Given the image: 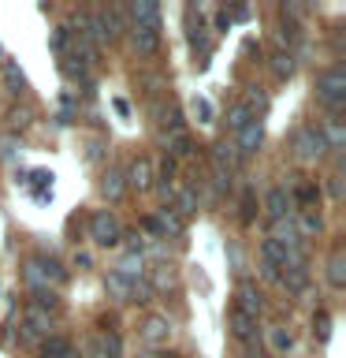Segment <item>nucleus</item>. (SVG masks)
<instances>
[{
  "instance_id": "2f4dec72",
  "label": "nucleus",
  "mask_w": 346,
  "mask_h": 358,
  "mask_svg": "<svg viewBox=\"0 0 346 358\" xmlns=\"http://www.w3.org/2000/svg\"><path fill=\"white\" fill-rule=\"evenodd\" d=\"M317 198H320L317 183H298V187H294V194H290V201H301V206H313Z\"/></svg>"
},
{
  "instance_id": "2eb2a0df",
  "label": "nucleus",
  "mask_w": 346,
  "mask_h": 358,
  "mask_svg": "<svg viewBox=\"0 0 346 358\" xmlns=\"http://www.w3.org/2000/svg\"><path fill=\"white\" fill-rule=\"evenodd\" d=\"M253 120H257V116L250 112V105H246V101H234V105L227 108V127H231L234 134H239L242 127H250Z\"/></svg>"
},
{
  "instance_id": "0eeeda50",
  "label": "nucleus",
  "mask_w": 346,
  "mask_h": 358,
  "mask_svg": "<svg viewBox=\"0 0 346 358\" xmlns=\"http://www.w3.org/2000/svg\"><path fill=\"white\" fill-rule=\"evenodd\" d=\"M52 329V313H45L38 306H27V313H22V340H45Z\"/></svg>"
},
{
  "instance_id": "aec40b11",
  "label": "nucleus",
  "mask_w": 346,
  "mask_h": 358,
  "mask_svg": "<svg viewBox=\"0 0 346 358\" xmlns=\"http://www.w3.org/2000/svg\"><path fill=\"white\" fill-rule=\"evenodd\" d=\"M294 228H298L301 239H306V235H317L320 231V213L317 209H301L298 217H294Z\"/></svg>"
},
{
  "instance_id": "393cba45",
  "label": "nucleus",
  "mask_w": 346,
  "mask_h": 358,
  "mask_svg": "<svg viewBox=\"0 0 346 358\" xmlns=\"http://www.w3.org/2000/svg\"><path fill=\"white\" fill-rule=\"evenodd\" d=\"M41 355L45 358H67V355H71V343H67L63 336H45V340H41Z\"/></svg>"
},
{
  "instance_id": "f704fd0d",
  "label": "nucleus",
  "mask_w": 346,
  "mask_h": 358,
  "mask_svg": "<svg viewBox=\"0 0 346 358\" xmlns=\"http://www.w3.org/2000/svg\"><path fill=\"white\" fill-rule=\"evenodd\" d=\"M86 355H89V358H108L105 332H100V336H89V340H86Z\"/></svg>"
},
{
  "instance_id": "8fccbe9b",
  "label": "nucleus",
  "mask_w": 346,
  "mask_h": 358,
  "mask_svg": "<svg viewBox=\"0 0 346 358\" xmlns=\"http://www.w3.org/2000/svg\"><path fill=\"white\" fill-rule=\"evenodd\" d=\"M0 56H4V49H0Z\"/></svg>"
},
{
  "instance_id": "c9c22d12",
  "label": "nucleus",
  "mask_w": 346,
  "mask_h": 358,
  "mask_svg": "<svg viewBox=\"0 0 346 358\" xmlns=\"http://www.w3.org/2000/svg\"><path fill=\"white\" fill-rule=\"evenodd\" d=\"M167 145H172V153H175V157H186V153H194V145H190V138H186V134H172V142H167ZM175 157H172V161H175Z\"/></svg>"
},
{
  "instance_id": "423d86ee",
  "label": "nucleus",
  "mask_w": 346,
  "mask_h": 358,
  "mask_svg": "<svg viewBox=\"0 0 346 358\" xmlns=\"http://www.w3.org/2000/svg\"><path fill=\"white\" fill-rule=\"evenodd\" d=\"M130 38H134V49L153 56L156 49H160V22H130Z\"/></svg>"
},
{
  "instance_id": "09e8293b",
  "label": "nucleus",
  "mask_w": 346,
  "mask_h": 358,
  "mask_svg": "<svg viewBox=\"0 0 346 358\" xmlns=\"http://www.w3.org/2000/svg\"><path fill=\"white\" fill-rule=\"evenodd\" d=\"M153 358H175V355H153Z\"/></svg>"
},
{
  "instance_id": "ddd939ff",
  "label": "nucleus",
  "mask_w": 346,
  "mask_h": 358,
  "mask_svg": "<svg viewBox=\"0 0 346 358\" xmlns=\"http://www.w3.org/2000/svg\"><path fill=\"white\" fill-rule=\"evenodd\" d=\"M116 276H123V280H142V273H145V262H142V254H123L119 262H116V268H112Z\"/></svg>"
},
{
  "instance_id": "4468645a",
  "label": "nucleus",
  "mask_w": 346,
  "mask_h": 358,
  "mask_svg": "<svg viewBox=\"0 0 346 358\" xmlns=\"http://www.w3.org/2000/svg\"><path fill=\"white\" fill-rule=\"evenodd\" d=\"M134 284H138V280H123L116 273L105 276V287H108V295L116 299V302H134Z\"/></svg>"
},
{
  "instance_id": "6e6552de",
  "label": "nucleus",
  "mask_w": 346,
  "mask_h": 358,
  "mask_svg": "<svg viewBox=\"0 0 346 358\" xmlns=\"http://www.w3.org/2000/svg\"><path fill=\"white\" fill-rule=\"evenodd\" d=\"M186 38H190V49L209 56V27L201 19V8H186Z\"/></svg>"
},
{
  "instance_id": "a878e982",
  "label": "nucleus",
  "mask_w": 346,
  "mask_h": 358,
  "mask_svg": "<svg viewBox=\"0 0 346 358\" xmlns=\"http://www.w3.org/2000/svg\"><path fill=\"white\" fill-rule=\"evenodd\" d=\"M123 187H127V183H123V172H119V168H108L105 179H100V190H105V198L116 201V198L123 194Z\"/></svg>"
},
{
  "instance_id": "bb28decb",
  "label": "nucleus",
  "mask_w": 346,
  "mask_h": 358,
  "mask_svg": "<svg viewBox=\"0 0 346 358\" xmlns=\"http://www.w3.org/2000/svg\"><path fill=\"white\" fill-rule=\"evenodd\" d=\"M0 60H4V78H8L11 94H22V90H27V75L19 71V64H15V60H8V56H0Z\"/></svg>"
},
{
  "instance_id": "c756f323",
  "label": "nucleus",
  "mask_w": 346,
  "mask_h": 358,
  "mask_svg": "<svg viewBox=\"0 0 346 358\" xmlns=\"http://www.w3.org/2000/svg\"><path fill=\"white\" fill-rule=\"evenodd\" d=\"M246 105H250L253 116H257V112H268V94L261 86H250V90H246Z\"/></svg>"
},
{
  "instance_id": "9d476101",
  "label": "nucleus",
  "mask_w": 346,
  "mask_h": 358,
  "mask_svg": "<svg viewBox=\"0 0 346 358\" xmlns=\"http://www.w3.org/2000/svg\"><path fill=\"white\" fill-rule=\"evenodd\" d=\"M264 209H268V220L290 217V190H287V187H272V190L264 194Z\"/></svg>"
},
{
  "instance_id": "c03bdc74",
  "label": "nucleus",
  "mask_w": 346,
  "mask_h": 358,
  "mask_svg": "<svg viewBox=\"0 0 346 358\" xmlns=\"http://www.w3.org/2000/svg\"><path fill=\"white\" fill-rule=\"evenodd\" d=\"M112 108H116V112H119V116H123V120H127V116H130V105H127V101H123V97H116V101H112Z\"/></svg>"
},
{
  "instance_id": "20e7f679",
  "label": "nucleus",
  "mask_w": 346,
  "mask_h": 358,
  "mask_svg": "<svg viewBox=\"0 0 346 358\" xmlns=\"http://www.w3.org/2000/svg\"><path fill=\"white\" fill-rule=\"evenodd\" d=\"M89 239H93L97 246H116L123 239V228H119V220L112 217L108 209H97L93 217H89Z\"/></svg>"
},
{
  "instance_id": "e433bc0d",
  "label": "nucleus",
  "mask_w": 346,
  "mask_h": 358,
  "mask_svg": "<svg viewBox=\"0 0 346 358\" xmlns=\"http://www.w3.org/2000/svg\"><path fill=\"white\" fill-rule=\"evenodd\" d=\"M67 38H71V30H67V27H56V30H52V41H49L52 52H63V49H67Z\"/></svg>"
},
{
  "instance_id": "a18cd8bd",
  "label": "nucleus",
  "mask_w": 346,
  "mask_h": 358,
  "mask_svg": "<svg viewBox=\"0 0 346 358\" xmlns=\"http://www.w3.org/2000/svg\"><path fill=\"white\" fill-rule=\"evenodd\" d=\"M261 276H264V280H279V268L268 265V262H261Z\"/></svg>"
},
{
  "instance_id": "7c9ffc66",
  "label": "nucleus",
  "mask_w": 346,
  "mask_h": 358,
  "mask_svg": "<svg viewBox=\"0 0 346 358\" xmlns=\"http://www.w3.org/2000/svg\"><path fill=\"white\" fill-rule=\"evenodd\" d=\"M175 172H179L175 161H172V157H164V161H160V190H164V194H172V187H175Z\"/></svg>"
},
{
  "instance_id": "de8ad7c7",
  "label": "nucleus",
  "mask_w": 346,
  "mask_h": 358,
  "mask_svg": "<svg viewBox=\"0 0 346 358\" xmlns=\"http://www.w3.org/2000/svg\"><path fill=\"white\" fill-rule=\"evenodd\" d=\"M89 262H93V257H89V254H75V265H82V268H89Z\"/></svg>"
},
{
  "instance_id": "9b49d317",
  "label": "nucleus",
  "mask_w": 346,
  "mask_h": 358,
  "mask_svg": "<svg viewBox=\"0 0 346 358\" xmlns=\"http://www.w3.org/2000/svg\"><path fill=\"white\" fill-rule=\"evenodd\" d=\"M264 142V131H261V120H253L250 127L239 131V142H234V150H239V157H253L257 150H261Z\"/></svg>"
},
{
  "instance_id": "79ce46f5",
  "label": "nucleus",
  "mask_w": 346,
  "mask_h": 358,
  "mask_svg": "<svg viewBox=\"0 0 346 358\" xmlns=\"http://www.w3.org/2000/svg\"><path fill=\"white\" fill-rule=\"evenodd\" d=\"M11 123H15V127H27V123H30V112H27V108H22V112L15 108V112H11Z\"/></svg>"
},
{
  "instance_id": "7ed1b4c3",
  "label": "nucleus",
  "mask_w": 346,
  "mask_h": 358,
  "mask_svg": "<svg viewBox=\"0 0 346 358\" xmlns=\"http://www.w3.org/2000/svg\"><path fill=\"white\" fill-rule=\"evenodd\" d=\"M294 153H298V161H320V157L328 153V142H324V134H320L317 123L298 127V134H294Z\"/></svg>"
},
{
  "instance_id": "39448f33",
  "label": "nucleus",
  "mask_w": 346,
  "mask_h": 358,
  "mask_svg": "<svg viewBox=\"0 0 346 358\" xmlns=\"http://www.w3.org/2000/svg\"><path fill=\"white\" fill-rule=\"evenodd\" d=\"M234 310L246 313V317H253V321H257V313L264 310V295L253 280H242L239 284V291H234Z\"/></svg>"
},
{
  "instance_id": "412c9836",
  "label": "nucleus",
  "mask_w": 346,
  "mask_h": 358,
  "mask_svg": "<svg viewBox=\"0 0 346 358\" xmlns=\"http://www.w3.org/2000/svg\"><path fill=\"white\" fill-rule=\"evenodd\" d=\"M328 280H331V287H343V284H346V262H343V246H335V250H331V262H328Z\"/></svg>"
},
{
  "instance_id": "49530a36",
  "label": "nucleus",
  "mask_w": 346,
  "mask_h": 358,
  "mask_svg": "<svg viewBox=\"0 0 346 358\" xmlns=\"http://www.w3.org/2000/svg\"><path fill=\"white\" fill-rule=\"evenodd\" d=\"M216 27H220V30H227V27H231V19H227V11H220V15H216Z\"/></svg>"
},
{
  "instance_id": "5701e85b",
  "label": "nucleus",
  "mask_w": 346,
  "mask_h": 358,
  "mask_svg": "<svg viewBox=\"0 0 346 358\" xmlns=\"http://www.w3.org/2000/svg\"><path fill=\"white\" fill-rule=\"evenodd\" d=\"M212 157H216V168H223V172H227V168H231L234 161H239V150H234V142L223 138V142L212 145Z\"/></svg>"
},
{
  "instance_id": "b1692460",
  "label": "nucleus",
  "mask_w": 346,
  "mask_h": 358,
  "mask_svg": "<svg viewBox=\"0 0 346 358\" xmlns=\"http://www.w3.org/2000/svg\"><path fill=\"white\" fill-rule=\"evenodd\" d=\"M179 217H190V213H197V190H190V187H183V190H175V206H172Z\"/></svg>"
},
{
  "instance_id": "58836bf2",
  "label": "nucleus",
  "mask_w": 346,
  "mask_h": 358,
  "mask_svg": "<svg viewBox=\"0 0 346 358\" xmlns=\"http://www.w3.org/2000/svg\"><path fill=\"white\" fill-rule=\"evenodd\" d=\"M294 38H298V22H283V27H279V41L290 45Z\"/></svg>"
},
{
  "instance_id": "4be33fe9",
  "label": "nucleus",
  "mask_w": 346,
  "mask_h": 358,
  "mask_svg": "<svg viewBox=\"0 0 346 358\" xmlns=\"http://www.w3.org/2000/svg\"><path fill=\"white\" fill-rule=\"evenodd\" d=\"M130 19L134 22H160V8L149 4V0H134V4H130Z\"/></svg>"
},
{
  "instance_id": "473e14b6",
  "label": "nucleus",
  "mask_w": 346,
  "mask_h": 358,
  "mask_svg": "<svg viewBox=\"0 0 346 358\" xmlns=\"http://www.w3.org/2000/svg\"><path fill=\"white\" fill-rule=\"evenodd\" d=\"M19 150H22V142L15 138V134H4V138H0V157H4V161H15Z\"/></svg>"
},
{
  "instance_id": "a211bd4d",
  "label": "nucleus",
  "mask_w": 346,
  "mask_h": 358,
  "mask_svg": "<svg viewBox=\"0 0 346 358\" xmlns=\"http://www.w3.org/2000/svg\"><path fill=\"white\" fill-rule=\"evenodd\" d=\"M317 127H320V134H324V142H328V150H339L343 138H346V131H343L339 116H328L324 123H317Z\"/></svg>"
},
{
  "instance_id": "a19ab883",
  "label": "nucleus",
  "mask_w": 346,
  "mask_h": 358,
  "mask_svg": "<svg viewBox=\"0 0 346 358\" xmlns=\"http://www.w3.org/2000/svg\"><path fill=\"white\" fill-rule=\"evenodd\" d=\"M317 332H320V340L331 332V317H328V313H320V317H317Z\"/></svg>"
},
{
  "instance_id": "f03ea898",
  "label": "nucleus",
  "mask_w": 346,
  "mask_h": 358,
  "mask_svg": "<svg viewBox=\"0 0 346 358\" xmlns=\"http://www.w3.org/2000/svg\"><path fill=\"white\" fill-rule=\"evenodd\" d=\"M22 280H27L30 291H56V284H63L67 273L52 257H30L27 268H22Z\"/></svg>"
},
{
  "instance_id": "37998d69",
  "label": "nucleus",
  "mask_w": 346,
  "mask_h": 358,
  "mask_svg": "<svg viewBox=\"0 0 346 358\" xmlns=\"http://www.w3.org/2000/svg\"><path fill=\"white\" fill-rule=\"evenodd\" d=\"M227 19H250V8H246V4H234V8L227 11Z\"/></svg>"
},
{
  "instance_id": "ea45409f",
  "label": "nucleus",
  "mask_w": 346,
  "mask_h": 358,
  "mask_svg": "<svg viewBox=\"0 0 346 358\" xmlns=\"http://www.w3.org/2000/svg\"><path fill=\"white\" fill-rule=\"evenodd\" d=\"M328 194L331 198H343V179L339 176H328Z\"/></svg>"
},
{
  "instance_id": "4c0bfd02",
  "label": "nucleus",
  "mask_w": 346,
  "mask_h": 358,
  "mask_svg": "<svg viewBox=\"0 0 346 358\" xmlns=\"http://www.w3.org/2000/svg\"><path fill=\"white\" fill-rule=\"evenodd\" d=\"M253 213H257V198H253V190H246L242 194V224H250Z\"/></svg>"
},
{
  "instance_id": "1a4fd4ad",
  "label": "nucleus",
  "mask_w": 346,
  "mask_h": 358,
  "mask_svg": "<svg viewBox=\"0 0 346 358\" xmlns=\"http://www.w3.org/2000/svg\"><path fill=\"white\" fill-rule=\"evenodd\" d=\"M268 239H276L283 250H290V254H298L301 250V235H298V228H294V217H283V220H272V235Z\"/></svg>"
},
{
  "instance_id": "f3484780",
  "label": "nucleus",
  "mask_w": 346,
  "mask_h": 358,
  "mask_svg": "<svg viewBox=\"0 0 346 358\" xmlns=\"http://www.w3.org/2000/svg\"><path fill=\"white\" fill-rule=\"evenodd\" d=\"M145 343H167V336H172V324H167V317H149L145 321Z\"/></svg>"
},
{
  "instance_id": "6ab92c4d",
  "label": "nucleus",
  "mask_w": 346,
  "mask_h": 358,
  "mask_svg": "<svg viewBox=\"0 0 346 358\" xmlns=\"http://www.w3.org/2000/svg\"><path fill=\"white\" fill-rule=\"evenodd\" d=\"M130 187L134 190H149L153 187V168H149L145 157H138V161L130 164Z\"/></svg>"
},
{
  "instance_id": "c85d7f7f",
  "label": "nucleus",
  "mask_w": 346,
  "mask_h": 358,
  "mask_svg": "<svg viewBox=\"0 0 346 358\" xmlns=\"http://www.w3.org/2000/svg\"><path fill=\"white\" fill-rule=\"evenodd\" d=\"M268 343H272V351L276 355H283V351H290V347H294V336H290V329H268Z\"/></svg>"
},
{
  "instance_id": "f8f14e48",
  "label": "nucleus",
  "mask_w": 346,
  "mask_h": 358,
  "mask_svg": "<svg viewBox=\"0 0 346 358\" xmlns=\"http://www.w3.org/2000/svg\"><path fill=\"white\" fill-rule=\"evenodd\" d=\"M231 336L239 343H257V321L253 317H246V313H239V310H231Z\"/></svg>"
},
{
  "instance_id": "72a5a7b5",
  "label": "nucleus",
  "mask_w": 346,
  "mask_h": 358,
  "mask_svg": "<svg viewBox=\"0 0 346 358\" xmlns=\"http://www.w3.org/2000/svg\"><path fill=\"white\" fill-rule=\"evenodd\" d=\"M190 112L197 116V123H212V105H209L205 97H194V101H190Z\"/></svg>"
},
{
  "instance_id": "cd10ccee",
  "label": "nucleus",
  "mask_w": 346,
  "mask_h": 358,
  "mask_svg": "<svg viewBox=\"0 0 346 358\" xmlns=\"http://www.w3.org/2000/svg\"><path fill=\"white\" fill-rule=\"evenodd\" d=\"M294 52H290V49H283V52H276L272 56V71H276V78H290V75H294Z\"/></svg>"
},
{
  "instance_id": "dca6fc26",
  "label": "nucleus",
  "mask_w": 346,
  "mask_h": 358,
  "mask_svg": "<svg viewBox=\"0 0 346 358\" xmlns=\"http://www.w3.org/2000/svg\"><path fill=\"white\" fill-rule=\"evenodd\" d=\"M153 220H156V228H160V235H183V217H179L172 206H164Z\"/></svg>"
},
{
  "instance_id": "f257e3e1",
  "label": "nucleus",
  "mask_w": 346,
  "mask_h": 358,
  "mask_svg": "<svg viewBox=\"0 0 346 358\" xmlns=\"http://www.w3.org/2000/svg\"><path fill=\"white\" fill-rule=\"evenodd\" d=\"M343 97H346V67L335 64V67H328V71L317 75V101L331 112V116H339Z\"/></svg>"
}]
</instances>
